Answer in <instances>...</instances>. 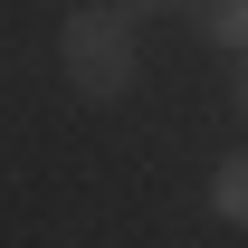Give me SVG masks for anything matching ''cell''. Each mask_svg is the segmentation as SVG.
<instances>
[{"instance_id": "277c9868", "label": "cell", "mask_w": 248, "mask_h": 248, "mask_svg": "<svg viewBox=\"0 0 248 248\" xmlns=\"http://www.w3.org/2000/svg\"><path fill=\"white\" fill-rule=\"evenodd\" d=\"M124 19H134V29H143V19H191V0H115Z\"/></svg>"}, {"instance_id": "3957f363", "label": "cell", "mask_w": 248, "mask_h": 248, "mask_svg": "<svg viewBox=\"0 0 248 248\" xmlns=\"http://www.w3.org/2000/svg\"><path fill=\"white\" fill-rule=\"evenodd\" d=\"M210 210L229 219V229H248V153H229V162L210 172Z\"/></svg>"}, {"instance_id": "5b68a950", "label": "cell", "mask_w": 248, "mask_h": 248, "mask_svg": "<svg viewBox=\"0 0 248 248\" xmlns=\"http://www.w3.org/2000/svg\"><path fill=\"white\" fill-rule=\"evenodd\" d=\"M239 115H248V58H239Z\"/></svg>"}, {"instance_id": "6da1fadb", "label": "cell", "mask_w": 248, "mask_h": 248, "mask_svg": "<svg viewBox=\"0 0 248 248\" xmlns=\"http://www.w3.org/2000/svg\"><path fill=\"white\" fill-rule=\"evenodd\" d=\"M58 77L86 95V105H124V95H134L143 48H134V19H124L115 0H86V10L58 19Z\"/></svg>"}, {"instance_id": "7a4b0ae2", "label": "cell", "mask_w": 248, "mask_h": 248, "mask_svg": "<svg viewBox=\"0 0 248 248\" xmlns=\"http://www.w3.org/2000/svg\"><path fill=\"white\" fill-rule=\"evenodd\" d=\"M191 29L229 58H248V0H191Z\"/></svg>"}]
</instances>
